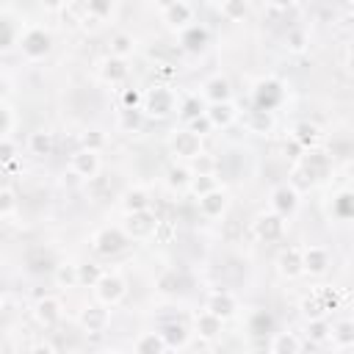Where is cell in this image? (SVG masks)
<instances>
[{"label": "cell", "instance_id": "b9f144b4", "mask_svg": "<svg viewBox=\"0 0 354 354\" xmlns=\"http://www.w3.org/2000/svg\"><path fill=\"white\" fill-rule=\"evenodd\" d=\"M329 324L324 321V315L321 318H310V324H307V335L313 337V340H326L329 337Z\"/></svg>", "mask_w": 354, "mask_h": 354}, {"label": "cell", "instance_id": "8992f818", "mask_svg": "<svg viewBox=\"0 0 354 354\" xmlns=\"http://www.w3.org/2000/svg\"><path fill=\"white\" fill-rule=\"evenodd\" d=\"M282 102V83L274 80V77H266L254 86V108H263V111H274L277 105Z\"/></svg>", "mask_w": 354, "mask_h": 354}, {"label": "cell", "instance_id": "ffe728a7", "mask_svg": "<svg viewBox=\"0 0 354 354\" xmlns=\"http://www.w3.org/2000/svg\"><path fill=\"white\" fill-rule=\"evenodd\" d=\"M230 94H232L230 80L221 77V75L205 80V86H202V97H205L207 102H224V100H230Z\"/></svg>", "mask_w": 354, "mask_h": 354}, {"label": "cell", "instance_id": "3957f363", "mask_svg": "<svg viewBox=\"0 0 354 354\" xmlns=\"http://www.w3.org/2000/svg\"><path fill=\"white\" fill-rule=\"evenodd\" d=\"M94 288V296H97V301L100 304H105V307H113V304H119L124 296H127V282L119 277V274H100V279L91 285Z\"/></svg>", "mask_w": 354, "mask_h": 354}, {"label": "cell", "instance_id": "d6a6232c", "mask_svg": "<svg viewBox=\"0 0 354 354\" xmlns=\"http://www.w3.org/2000/svg\"><path fill=\"white\" fill-rule=\"evenodd\" d=\"M119 124H122V130H141V124H144V111L141 108H122V113H119Z\"/></svg>", "mask_w": 354, "mask_h": 354}, {"label": "cell", "instance_id": "f907efd6", "mask_svg": "<svg viewBox=\"0 0 354 354\" xmlns=\"http://www.w3.org/2000/svg\"><path fill=\"white\" fill-rule=\"evenodd\" d=\"M102 144H105V138H102L100 130H88V133H83V149H94V152H100Z\"/></svg>", "mask_w": 354, "mask_h": 354}, {"label": "cell", "instance_id": "44dd1931", "mask_svg": "<svg viewBox=\"0 0 354 354\" xmlns=\"http://www.w3.org/2000/svg\"><path fill=\"white\" fill-rule=\"evenodd\" d=\"M86 194L94 199V202H105V199H111L113 196V183H111V177H105V174H94V177H88L86 180Z\"/></svg>", "mask_w": 354, "mask_h": 354}, {"label": "cell", "instance_id": "8fae6325", "mask_svg": "<svg viewBox=\"0 0 354 354\" xmlns=\"http://www.w3.org/2000/svg\"><path fill=\"white\" fill-rule=\"evenodd\" d=\"M108 324H111V313L105 310V304H91V307H86V310L80 313V326H83L86 332H91V335L102 332Z\"/></svg>", "mask_w": 354, "mask_h": 354}, {"label": "cell", "instance_id": "94428289", "mask_svg": "<svg viewBox=\"0 0 354 354\" xmlns=\"http://www.w3.org/2000/svg\"><path fill=\"white\" fill-rule=\"evenodd\" d=\"M0 97H3V83H0Z\"/></svg>", "mask_w": 354, "mask_h": 354}, {"label": "cell", "instance_id": "83f0119b", "mask_svg": "<svg viewBox=\"0 0 354 354\" xmlns=\"http://www.w3.org/2000/svg\"><path fill=\"white\" fill-rule=\"evenodd\" d=\"M274 329V315L268 313V310H254L252 315H249V332L254 335V337H263V335H268Z\"/></svg>", "mask_w": 354, "mask_h": 354}, {"label": "cell", "instance_id": "7c38bea8", "mask_svg": "<svg viewBox=\"0 0 354 354\" xmlns=\"http://www.w3.org/2000/svg\"><path fill=\"white\" fill-rule=\"evenodd\" d=\"M194 17V8L185 3V0H171L163 6V22L169 28H185Z\"/></svg>", "mask_w": 354, "mask_h": 354}, {"label": "cell", "instance_id": "cb8c5ba5", "mask_svg": "<svg viewBox=\"0 0 354 354\" xmlns=\"http://www.w3.org/2000/svg\"><path fill=\"white\" fill-rule=\"evenodd\" d=\"M279 271H282L288 279L299 277V274L304 271V268H301V249H296V246L285 249V252L279 254Z\"/></svg>", "mask_w": 354, "mask_h": 354}, {"label": "cell", "instance_id": "6da1fadb", "mask_svg": "<svg viewBox=\"0 0 354 354\" xmlns=\"http://www.w3.org/2000/svg\"><path fill=\"white\" fill-rule=\"evenodd\" d=\"M174 91L171 88H166V86H152L147 94H144V100H141V111L147 113V116H152V119H166L171 111H174Z\"/></svg>", "mask_w": 354, "mask_h": 354}, {"label": "cell", "instance_id": "6125c7cd", "mask_svg": "<svg viewBox=\"0 0 354 354\" xmlns=\"http://www.w3.org/2000/svg\"><path fill=\"white\" fill-rule=\"evenodd\" d=\"M0 310H3V296H0Z\"/></svg>", "mask_w": 354, "mask_h": 354}, {"label": "cell", "instance_id": "7402d4cb", "mask_svg": "<svg viewBox=\"0 0 354 354\" xmlns=\"http://www.w3.org/2000/svg\"><path fill=\"white\" fill-rule=\"evenodd\" d=\"M268 351L271 354H296V351H301V340L290 332H277L268 343Z\"/></svg>", "mask_w": 354, "mask_h": 354}, {"label": "cell", "instance_id": "4dcf8cb0", "mask_svg": "<svg viewBox=\"0 0 354 354\" xmlns=\"http://www.w3.org/2000/svg\"><path fill=\"white\" fill-rule=\"evenodd\" d=\"M329 332H332L335 348H348V346H354V324H351V321H340V324H335Z\"/></svg>", "mask_w": 354, "mask_h": 354}, {"label": "cell", "instance_id": "db71d44e", "mask_svg": "<svg viewBox=\"0 0 354 354\" xmlns=\"http://www.w3.org/2000/svg\"><path fill=\"white\" fill-rule=\"evenodd\" d=\"M304 41H307V39H304L301 30H290V33H288V47H290V50H296V53L304 50Z\"/></svg>", "mask_w": 354, "mask_h": 354}, {"label": "cell", "instance_id": "9a60e30c", "mask_svg": "<svg viewBox=\"0 0 354 354\" xmlns=\"http://www.w3.org/2000/svg\"><path fill=\"white\" fill-rule=\"evenodd\" d=\"M61 301L55 299V296H44V299H39L36 301V310H33V315H36V321L41 324V326H55L58 321H61Z\"/></svg>", "mask_w": 354, "mask_h": 354}, {"label": "cell", "instance_id": "8d00e7d4", "mask_svg": "<svg viewBox=\"0 0 354 354\" xmlns=\"http://www.w3.org/2000/svg\"><path fill=\"white\" fill-rule=\"evenodd\" d=\"M246 11H249L246 0H224V3H221V14H224V19H230V22H241V19L246 17Z\"/></svg>", "mask_w": 354, "mask_h": 354}, {"label": "cell", "instance_id": "2e32d148", "mask_svg": "<svg viewBox=\"0 0 354 354\" xmlns=\"http://www.w3.org/2000/svg\"><path fill=\"white\" fill-rule=\"evenodd\" d=\"M210 124L213 127H230L235 119H238V108L232 105V100H224V102H210V108L205 111Z\"/></svg>", "mask_w": 354, "mask_h": 354}, {"label": "cell", "instance_id": "603a6c76", "mask_svg": "<svg viewBox=\"0 0 354 354\" xmlns=\"http://www.w3.org/2000/svg\"><path fill=\"white\" fill-rule=\"evenodd\" d=\"M293 141H299L301 149H315L318 141H321V130L315 124H310V122H299L293 127Z\"/></svg>", "mask_w": 354, "mask_h": 354}, {"label": "cell", "instance_id": "60d3db41", "mask_svg": "<svg viewBox=\"0 0 354 354\" xmlns=\"http://www.w3.org/2000/svg\"><path fill=\"white\" fill-rule=\"evenodd\" d=\"M55 279H58V285H66V288L80 285L77 282V266H55Z\"/></svg>", "mask_w": 354, "mask_h": 354}, {"label": "cell", "instance_id": "ee69618b", "mask_svg": "<svg viewBox=\"0 0 354 354\" xmlns=\"http://www.w3.org/2000/svg\"><path fill=\"white\" fill-rule=\"evenodd\" d=\"M301 313H304L307 318H321V315L326 313V307H324V301H321V296L315 293L313 299H304V301H301Z\"/></svg>", "mask_w": 354, "mask_h": 354}, {"label": "cell", "instance_id": "7dc6e473", "mask_svg": "<svg viewBox=\"0 0 354 354\" xmlns=\"http://www.w3.org/2000/svg\"><path fill=\"white\" fill-rule=\"evenodd\" d=\"M113 11V0H88V14L94 19H105Z\"/></svg>", "mask_w": 354, "mask_h": 354}, {"label": "cell", "instance_id": "1f68e13d", "mask_svg": "<svg viewBox=\"0 0 354 354\" xmlns=\"http://www.w3.org/2000/svg\"><path fill=\"white\" fill-rule=\"evenodd\" d=\"M158 290L160 293H180L183 290V277L177 274V268H166L158 277Z\"/></svg>", "mask_w": 354, "mask_h": 354}, {"label": "cell", "instance_id": "d4e9b609", "mask_svg": "<svg viewBox=\"0 0 354 354\" xmlns=\"http://www.w3.org/2000/svg\"><path fill=\"white\" fill-rule=\"evenodd\" d=\"M194 324H196V335H199V337H207V340H213V337L221 332V318L213 315L210 310H202Z\"/></svg>", "mask_w": 354, "mask_h": 354}, {"label": "cell", "instance_id": "277c9868", "mask_svg": "<svg viewBox=\"0 0 354 354\" xmlns=\"http://www.w3.org/2000/svg\"><path fill=\"white\" fill-rule=\"evenodd\" d=\"M127 241H130V238L124 235L122 227H102V230L91 238V246H94L97 254L111 257V254H119V252L127 246Z\"/></svg>", "mask_w": 354, "mask_h": 354}, {"label": "cell", "instance_id": "9f6ffc18", "mask_svg": "<svg viewBox=\"0 0 354 354\" xmlns=\"http://www.w3.org/2000/svg\"><path fill=\"white\" fill-rule=\"evenodd\" d=\"M11 158H14V144L0 138V160H11Z\"/></svg>", "mask_w": 354, "mask_h": 354}, {"label": "cell", "instance_id": "52a82bcc", "mask_svg": "<svg viewBox=\"0 0 354 354\" xmlns=\"http://www.w3.org/2000/svg\"><path fill=\"white\" fill-rule=\"evenodd\" d=\"M19 47H22V53L28 58H44L50 53V47H53V39H50V33L44 28H30L22 36V44Z\"/></svg>", "mask_w": 354, "mask_h": 354}, {"label": "cell", "instance_id": "f35d334b", "mask_svg": "<svg viewBox=\"0 0 354 354\" xmlns=\"http://www.w3.org/2000/svg\"><path fill=\"white\" fill-rule=\"evenodd\" d=\"M191 177H194V171L188 166H171L169 169V185L171 188H188Z\"/></svg>", "mask_w": 354, "mask_h": 354}, {"label": "cell", "instance_id": "f6af8a7d", "mask_svg": "<svg viewBox=\"0 0 354 354\" xmlns=\"http://www.w3.org/2000/svg\"><path fill=\"white\" fill-rule=\"evenodd\" d=\"M191 171L194 174H213V166H216V160L210 158V155H205V152H199L196 158H191Z\"/></svg>", "mask_w": 354, "mask_h": 354}, {"label": "cell", "instance_id": "c3c4849f", "mask_svg": "<svg viewBox=\"0 0 354 354\" xmlns=\"http://www.w3.org/2000/svg\"><path fill=\"white\" fill-rule=\"evenodd\" d=\"M335 216L343 218V221L351 218V194H348V191H343V194L335 199Z\"/></svg>", "mask_w": 354, "mask_h": 354}, {"label": "cell", "instance_id": "ab89813d", "mask_svg": "<svg viewBox=\"0 0 354 354\" xmlns=\"http://www.w3.org/2000/svg\"><path fill=\"white\" fill-rule=\"evenodd\" d=\"M17 194L11 191V188H0V218H8V216H14V210H17Z\"/></svg>", "mask_w": 354, "mask_h": 354}, {"label": "cell", "instance_id": "30bf717a", "mask_svg": "<svg viewBox=\"0 0 354 354\" xmlns=\"http://www.w3.org/2000/svg\"><path fill=\"white\" fill-rule=\"evenodd\" d=\"M296 207H299V194H296L293 185H279V188H274V194H271V210H274L277 216L288 218V216L296 213Z\"/></svg>", "mask_w": 354, "mask_h": 354}, {"label": "cell", "instance_id": "bcb514c9", "mask_svg": "<svg viewBox=\"0 0 354 354\" xmlns=\"http://www.w3.org/2000/svg\"><path fill=\"white\" fill-rule=\"evenodd\" d=\"M100 274H102V271H100L97 266H91V263L77 266V282H80V285H88V288H91V285L100 279Z\"/></svg>", "mask_w": 354, "mask_h": 354}, {"label": "cell", "instance_id": "4316f807", "mask_svg": "<svg viewBox=\"0 0 354 354\" xmlns=\"http://www.w3.org/2000/svg\"><path fill=\"white\" fill-rule=\"evenodd\" d=\"M246 127L249 133H268L274 127V119H271V111H263V108H254L246 113Z\"/></svg>", "mask_w": 354, "mask_h": 354}, {"label": "cell", "instance_id": "d6986e66", "mask_svg": "<svg viewBox=\"0 0 354 354\" xmlns=\"http://www.w3.org/2000/svg\"><path fill=\"white\" fill-rule=\"evenodd\" d=\"M180 44L188 53L205 50V44H207V28H202V25H185L183 28V36H180Z\"/></svg>", "mask_w": 354, "mask_h": 354}, {"label": "cell", "instance_id": "74e56055", "mask_svg": "<svg viewBox=\"0 0 354 354\" xmlns=\"http://www.w3.org/2000/svg\"><path fill=\"white\" fill-rule=\"evenodd\" d=\"M160 335H163L166 346H185V326L183 324H166L160 329Z\"/></svg>", "mask_w": 354, "mask_h": 354}, {"label": "cell", "instance_id": "4fadbf2b", "mask_svg": "<svg viewBox=\"0 0 354 354\" xmlns=\"http://www.w3.org/2000/svg\"><path fill=\"white\" fill-rule=\"evenodd\" d=\"M205 310H210L213 315H218L221 321H227V318H232V315H235L238 301H235V296H232V293H227V290H216V293H210V296H207V307H205Z\"/></svg>", "mask_w": 354, "mask_h": 354}, {"label": "cell", "instance_id": "f1b7e54d", "mask_svg": "<svg viewBox=\"0 0 354 354\" xmlns=\"http://www.w3.org/2000/svg\"><path fill=\"white\" fill-rule=\"evenodd\" d=\"M166 348H169V346H166V340H163L160 332H147V335H141L138 343H136V351H138V354H160V351H166Z\"/></svg>", "mask_w": 354, "mask_h": 354}, {"label": "cell", "instance_id": "d590c367", "mask_svg": "<svg viewBox=\"0 0 354 354\" xmlns=\"http://www.w3.org/2000/svg\"><path fill=\"white\" fill-rule=\"evenodd\" d=\"M213 188H218V183H216L213 174H194L191 183H188V191H191L194 196H202V194H207V191H213Z\"/></svg>", "mask_w": 354, "mask_h": 354}, {"label": "cell", "instance_id": "836d02e7", "mask_svg": "<svg viewBox=\"0 0 354 354\" xmlns=\"http://www.w3.org/2000/svg\"><path fill=\"white\" fill-rule=\"evenodd\" d=\"M122 205H124V210H127V213H133V210H144V207H149V196H147V191H144V188H133V191H127V194H124Z\"/></svg>", "mask_w": 354, "mask_h": 354}, {"label": "cell", "instance_id": "7bdbcfd3", "mask_svg": "<svg viewBox=\"0 0 354 354\" xmlns=\"http://www.w3.org/2000/svg\"><path fill=\"white\" fill-rule=\"evenodd\" d=\"M205 108H202V102H199V97H185L183 100V105H180V116L185 119V122H191L194 116H199Z\"/></svg>", "mask_w": 354, "mask_h": 354}, {"label": "cell", "instance_id": "11a10c76", "mask_svg": "<svg viewBox=\"0 0 354 354\" xmlns=\"http://www.w3.org/2000/svg\"><path fill=\"white\" fill-rule=\"evenodd\" d=\"M8 127H11V113L6 105H0V138L8 133Z\"/></svg>", "mask_w": 354, "mask_h": 354}, {"label": "cell", "instance_id": "9c48e42d", "mask_svg": "<svg viewBox=\"0 0 354 354\" xmlns=\"http://www.w3.org/2000/svg\"><path fill=\"white\" fill-rule=\"evenodd\" d=\"M252 230H254V235H257L260 241H277V238H282V232H285V218L277 216L274 210H271V213H260V216L254 218Z\"/></svg>", "mask_w": 354, "mask_h": 354}, {"label": "cell", "instance_id": "6f0895ef", "mask_svg": "<svg viewBox=\"0 0 354 354\" xmlns=\"http://www.w3.org/2000/svg\"><path fill=\"white\" fill-rule=\"evenodd\" d=\"M285 152H288V158H293V160H299L304 149H301V144H299V141H293V138H290V144L285 147Z\"/></svg>", "mask_w": 354, "mask_h": 354}, {"label": "cell", "instance_id": "ba28073f", "mask_svg": "<svg viewBox=\"0 0 354 354\" xmlns=\"http://www.w3.org/2000/svg\"><path fill=\"white\" fill-rule=\"evenodd\" d=\"M69 171L77 174V177H83V180L94 177L100 171V155L94 149H77V152H72L69 155Z\"/></svg>", "mask_w": 354, "mask_h": 354}, {"label": "cell", "instance_id": "681fc988", "mask_svg": "<svg viewBox=\"0 0 354 354\" xmlns=\"http://www.w3.org/2000/svg\"><path fill=\"white\" fill-rule=\"evenodd\" d=\"M14 39H17V30H14V25H11L8 19H0V50L11 47V44H14Z\"/></svg>", "mask_w": 354, "mask_h": 354}, {"label": "cell", "instance_id": "e0dca14e", "mask_svg": "<svg viewBox=\"0 0 354 354\" xmlns=\"http://www.w3.org/2000/svg\"><path fill=\"white\" fill-rule=\"evenodd\" d=\"M329 266V252L324 246H307L301 249V268L307 274H324Z\"/></svg>", "mask_w": 354, "mask_h": 354}, {"label": "cell", "instance_id": "ac0fdd59", "mask_svg": "<svg viewBox=\"0 0 354 354\" xmlns=\"http://www.w3.org/2000/svg\"><path fill=\"white\" fill-rule=\"evenodd\" d=\"M25 263H28V271H33V274H50V271H55V257L44 246L30 249L28 257H25Z\"/></svg>", "mask_w": 354, "mask_h": 354}, {"label": "cell", "instance_id": "e575fe53", "mask_svg": "<svg viewBox=\"0 0 354 354\" xmlns=\"http://www.w3.org/2000/svg\"><path fill=\"white\" fill-rule=\"evenodd\" d=\"M133 47H136V41L130 33H116L111 39V55H116V58H127L133 53Z\"/></svg>", "mask_w": 354, "mask_h": 354}, {"label": "cell", "instance_id": "f5cc1de1", "mask_svg": "<svg viewBox=\"0 0 354 354\" xmlns=\"http://www.w3.org/2000/svg\"><path fill=\"white\" fill-rule=\"evenodd\" d=\"M210 127H213V124H210V119H207V113H205V111L188 122V130H194V133H199V136H202V133H207Z\"/></svg>", "mask_w": 354, "mask_h": 354}, {"label": "cell", "instance_id": "5b68a950", "mask_svg": "<svg viewBox=\"0 0 354 354\" xmlns=\"http://www.w3.org/2000/svg\"><path fill=\"white\" fill-rule=\"evenodd\" d=\"M169 149H171L177 158L191 160V158H196V155L202 152V136L194 133V130H188V127L174 130L171 138H169Z\"/></svg>", "mask_w": 354, "mask_h": 354}, {"label": "cell", "instance_id": "680465c9", "mask_svg": "<svg viewBox=\"0 0 354 354\" xmlns=\"http://www.w3.org/2000/svg\"><path fill=\"white\" fill-rule=\"evenodd\" d=\"M39 3H41L47 11H58V8H64V3H66V0H39Z\"/></svg>", "mask_w": 354, "mask_h": 354}, {"label": "cell", "instance_id": "816d5d0a", "mask_svg": "<svg viewBox=\"0 0 354 354\" xmlns=\"http://www.w3.org/2000/svg\"><path fill=\"white\" fill-rule=\"evenodd\" d=\"M141 100H144V94H141L138 88H124V94H122V108H141Z\"/></svg>", "mask_w": 354, "mask_h": 354}, {"label": "cell", "instance_id": "7a4b0ae2", "mask_svg": "<svg viewBox=\"0 0 354 354\" xmlns=\"http://www.w3.org/2000/svg\"><path fill=\"white\" fill-rule=\"evenodd\" d=\"M158 227H160V221H158V216H155L149 207L127 213V218H124V224H122L124 235H127V238H133V241H144V238L155 235V232H158Z\"/></svg>", "mask_w": 354, "mask_h": 354}, {"label": "cell", "instance_id": "91938a15", "mask_svg": "<svg viewBox=\"0 0 354 354\" xmlns=\"http://www.w3.org/2000/svg\"><path fill=\"white\" fill-rule=\"evenodd\" d=\"M271 6H277V8H288V6H293L296 0H268Z\"/></svg>", "mask_w": 354, "mask_h": 354}, {"label": "cell", "instance_id": "484cf974", "mask_svg": "<svg viewBox=\"0 0 354 354\" xmlns=\"http://www.w3.org/2000/svg\"><path fill=\"white\" fill-rule=\"evenodd\" d=\"M100 75H102V80H108V83H122V80L127 77V64H124V58H116V55L105 58Z\"/></svg>", "mask_w": 354, "mask_h": 354}, {"label": "cell", "instance_id": "f546056e", "mask_svg": "<svg viewBox=\"0 0 354 354\" xmlns=\"http://www.w3.org/2000/svg\"><path fill=\"white\" fill-rule=\"evenodd\" d=\"M30 152L33 155H53V149H55V138H53V133L50 130H36V133H30Z\"/></svg>", "mask_w": 354, "mask_h": 354}, {"label": "cell", "instance_id": "5bb4252c", "mask_svg": "<svg viewBox=\"0 0 354 354\" xmlns=\"http://www.w3.org/2000/svg\"><path fill=\"white\" fill-rule=\"evenodd\" d=\"M224 210H227V194L221 188H213L199 196V213L205 218H218Z\"/></svg>", "mask_w": 354, "mask_h": 354}]
</instances>
